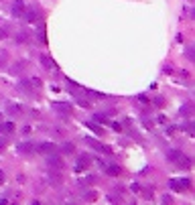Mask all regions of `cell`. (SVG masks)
I'll use <instances>...</instances> for the list:
<instances>
[{
    "label": "cell",
    "instance_id": "10",
    "mask_svg": "<svg viewBox=\"0 0 195 205\" xmlns=\"http://www.w3.org/2000/svg\"><path fill=\"white\" fill-rule=\"evenodd\" d=\"M23 6H24V4L20 2V0L12 2V14H14V16H20V14H23Z\"/></svg>",
    "mask_w": 195,
    "mask_h": 205
},
{
    "label": "cell",
    "instance_id": "18",
    "mask_svg": "<svg viewBox=\"0 0 195 205\" xmlns=\"http://www.w3.org/2000/svg\"><path fill=\"white\" fill-rule=\"evenodd\" d=\"M4 146H6V140H0V150H2Z\"/></svg>",
    "mask_w": 195,
    "mask_h": 205
},
{
    "label": "cell",
    "instance_id": "2",
    "mask_svg": "<svg viewBox=\"0 0 195 205\" xmlns=\"http://www.w3.org/2000/svg\"><path fill=\"white\" fill-rule=\"evenodd\" d=\"M169 185H171L173 191H185V189H189L191 181L189 179H173V181H169Z\"/></svg>",
    "mask_w": 195,
    "mask_h": 205
},
{
    "label": "cell",
    "instance_id": "12",
    "mask_svg": "<svg viewBox=\"0 0 195 205\" xmlns=\"http://www.w3.org/2000/svg\"><path fill=\"white\" fill-rule=\"evenodd\" d=\"M73 148H75V146H73L71 142H63V144H61V152H63V155H71Z\"/></svg>",
    "mask_w": 195,
    "mask_h": 205
},
{
    "label": "cell",
    "instance_id": "11",
    "mask_svg": "<svg viewBox=\"0 0 195 205\" xmlns=\"http://www.w3.org/2000/svg\"><path fill=\"white\" fill-rule=\"evenodd\" d=\"M106 173H108V175H114V177H116V175L120 173V166H118V165H114V163H110V165L106 166Z\"/></svg>",
    "mask_w": 195,
    "mask_h": 205
},
{
    "label": "cell",
    "instance_id": "3",
    "mask_svg": "<svg viewBox=\"0 0 195 205\" xmlns=\"http://www.w3.org/2000/svg\"><path fill=\"white\" fill-rule=\"evenodd\" d=\"M39 152H41V155H53V152H57V146H55L53 142H43V144H39Z\"/></svg>",
    "mask_w": 195,
    "mask_h": 205
},
{
    "label": "cell",
    "instance_id": "1",
    "mask_svg": "<svg viewBox=\"0 0 195 205\" xmlns=\"http://www.w3.org/2000/svg\"><path fill=\"white\" fill-rule=\"evenodd\" d=\"M169 160L175 163L177 166H181V169H191V160H189L181 150H169Z\"/></svg>",
    "mask_w": 195,
    "mask_h": 205
},
{
    "label": "cell",
    "instance_id": "16",
    "mask_svg": "<svg viewBox=\"0 0 195 205\" xmlns=\"http://www.w3.org/2000/svg\"><path fill=\"white\" fill-rule=\"evenodd\" d=\"M195 57V49H193V47H189V49H187V59H193Z\"/></svg>",
    "mask_w": 195,
    "mask_h": 205
},
{
    "label": "cell",
    "instance_id": "17",
    "mask_svg": "<svg viewBox=\"0 0 195 205\" xmlns=\"http://www.w3.org/2000/svg\"><path fill=\"white\" fill-rule=\"evenodd\" d=\"M161 201H163V203H171V201H173V199H171V197H169V195H163V197H161Z\"/></svg>",
    "mask_w": 195,
    "mask_h": 205
},
{
    "label": "cell",
    "instance_id": "6",
    "mask_svg": "<svg viewBox=\"0 0 195 205\" xmlns=\"http://www.w3.org/2000/svg\"><path fill=\"white\" fill-rule=\"evenodd\" d=\"M10 132H14V124H12V122L0 124V136H8Z\"/></svg>",
    "mask_w": 195,
    "mask_h": 205
},
{
    "label": "cell",
    "instance_id": "14",
    "mask_svg": "<svg viewBox=\"0 0 195 205\" xmlns=\"http://www.w3.org/2000/svg\"><path fill=\"white\" fill-rule=\"evenodd\" d=\"M193 112V108H191V106H183V108H181V114H183V116H189V114H191Z\"/></svg>",
    "mask_w": 195,
    "mask_h": 205
},
{
    "label": "cell",
    "instance_id": "15",
    "mask_svg": "<svg viewBox=\"0 0 195 205\" xmlns=\"http://www.w3.org/2000/svg\"><path fill=\"white\" fill-rule=\"evenodd\" d=\"M8 114H20V108L19 106H10V108H8Z\"/></svg>",
    "mask_w": 195,
    "mask_h": 205
},
{
    "label": "cell",
    "instance_id": "5",
    "mask_svg": "<svg viewBox=\"0 0 195 205\" xmlns=\"http://www.w3.org/2000/svg\"><path fill=\"white\" fill-rule=\"evenodd\" d=\"M89 163H92V156H89V155H81L79 159H77V165H75V169H77V171H85V169H88V165H89Z\"/></svg>",
    "mask_w": 195,
    "mask_h": 205
},
{
    "label": "cell",
    "instance_id": "4",
    "mask_svg": "<svg viewBox=\"0 0 195 205\" xmlns=\"http://www.w3.org/2000/svg\"><path fill=\"white\" fill-rule=\"evenodd\" d=\"M85 142L89 144L92 148H96V150H100V152H104V155H108V152H112L110 148L106 146V144H102V142H98V140H94V138H85Z\"/></svg>",
    "mask_w": 195,
    "mask_h": 205
},
{
    "label": "cell",
    "instance_id": "9",
    "mask_svg": "<svg viewBox=\"0 0 195 205\" xmlns=\"http://www.w3.org/2000/svg\"><path fill=\"white\" fill-rule=\"evenodd\" d=\"M27 18H29V23H35V18H39V8L35 6V4H33L31 8H29V12H27Z\"/></svg>",
    "mask_w": 195,
    "mask_h": 205
},
{
    "label": "cell",
    "instance_id": "7",
    "mask_svg": "<svg viewBox=\"0 0 195 205\" xmlns=\"http://www.w3.org/2000/svg\"><path fill=\"white\" fill-rule=\"evenodd\" d=\"M59 165H61V163H59V156L55 155V152H53V155H47V166H51V169H59Z\"/></svg>",
    "mask_w": 195,
    "mask_h": 205
},
{
    "label": "cell",
    "instance_id": "8",
    "mask_svg": "<svg viewBox=\"0 0 195 205\" xmlns=\"http://www.w3.org/2000/svg\"><path fill=\"white\" fill-rule=\"evenodd\" d=\"M19 150L23 152V155H33V152H35V144L23 142V144H19Z\"/></svg>",
    "mask_w": 195,
    "mask_h": 205
},
{
    "label": "cell",
    "instance_id": "13",
    "mask_svg": "<svg viewBox=\"0 0 195 205\" xmlns=\"http://www.w3.org/2000/svg\"><path fill=\"white\" fill-rule=\"evenodd\" d=\"M55 110H57V112H61V114H67V116H69V114H71V108H69V106H61V104H55Z\"/></svg>",
    "mask_w": 195,
    "mask_h": 205
}]
</instances>
